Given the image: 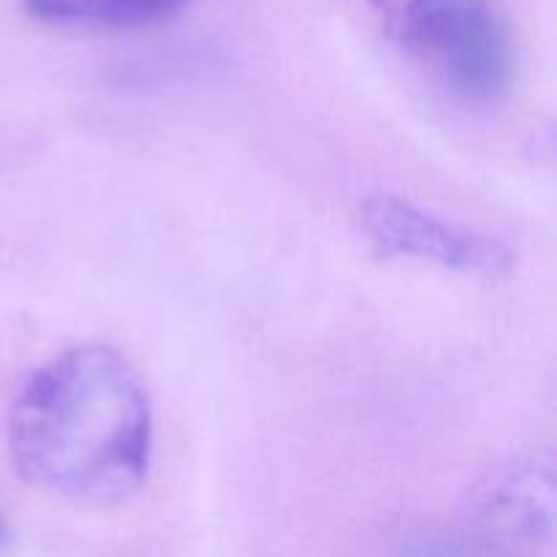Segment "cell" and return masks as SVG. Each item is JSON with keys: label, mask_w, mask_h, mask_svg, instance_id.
Listing matches in <instances>:
<instances>
[{"label": "cell", "mask_w": 557, "mask_h": 557, "mask_svg": "<svg viewBox=\"0 0 557 557\" xmlns=\"http://www.w3.org/2000/svg\"><path fill=\"white\" fill-rule=\"evenodd\" d=\"M9 451L16 473L41 493L82 504L131 498L152 455L145 381L107 343L54 354L11 406Z\"/></svg>", "instance_id": "6da1fadb"}, {"label": "cell", "mask_w": 557, "mask_h": 557, "mask_svg": "<svg viewBox=\"0 0 557 557\" xmlns=\"http://www.w3.org/2000/svg\"><path fill=\"white\" fill-rule=\"evenodd\" d=\"M384 36L466 101H495L515 76V33L498 0H368Z\"/></svg>", "instance_id": "7a4b0ae2"}, {"label": "cell", "mask_w": 557, "mask_h": 557, "mask_svg": "<svg viewBox=\"0 0 557 557\" xmlns=\"http://www.w3.org/2000/svg\"><path fill=\"white\" fill-rule=\"evenodd\" d=\"M359 221L381 256H406L482 277H504L517 264L515 250L500 239L444 221L400 196H370Z\"/></svg>", "instance_id": "3957f363"}, {"label": "cell", "mask_w": 557, "mask_h": 557, "mask_svg": "<svg viewBox=\"0 0 557 557\" xmlns=\"http://www.w3.org/2000/svg\"><path fill=\"white\" fill-rule=\"evenodd\" d=\"M484 533L525 542L553 536L555 471L549 460L525 457L506 468L479 495Z\"/></svg>", "instance_id": "277c9868"}, {"label": "cell", "mask_w": 557, "mask_h": 557, "mask_svg": "<svg viewBox=\"0 0 557 557\" xmlns=\"http://www.w3.org/2000/svg\"><path fill=\"white\" fill-rule=\"evenodd\" d=\"M25 11L44 25L134 30L177 16L190 0H22Z\"/></svg>", "instance_id": "5b68a950"}, {"label": "cell", "mask_w": 557, "mask_h": 557, "mask_svg": "<svg viewBox=\"0 0 557 557\" xmlns=\"http://www.w3.org/2000/svg\"><path fill=\"white\" fill-rule=\"evenodd\" d=\"M395 557H517L487 533L455 528H419L408 533Z\"/></svg>", "instance_id": "8992f818"}, {"label": "cell", "mask_w": 557, "mask_h": 557, "mask_svg": "<svg viewBox=\"0 0 557 557\" xmlns=\"http://www.w3.org/2000/svg\"><path fill=\"white\" fill-rule=\"evenodd\" d=\"M5 544H9V525H5V520L0 517V553L5 549Z\"/></svg>", "instance_id": "52a82bcc"}]
</instances>
